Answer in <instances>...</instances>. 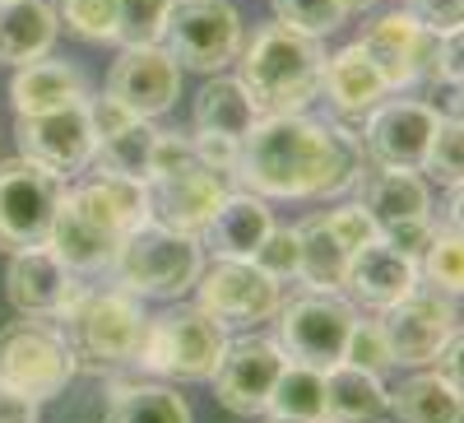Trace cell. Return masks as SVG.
<instances>
[{
	"label": "cell",
	"instance_id": "obj_1",
	"mask_svg": "<svg viewBox=\"0 0 464 423\" xmlns=\"http://www.w3.org/2000/svg\"><path fill=\"white\" fill-rule=\"evenodd\" d=\"M367 149L353 126H325L306 112L256 117L242 135L232 182L260 201H334L353 196Z\"/></svg>",
	"mask_w": 464,
	"mask_h": 423
},
{
	"label": "cell",
	"instance_id": "obj_2",
	"mask_svg": "<svg viewBox=\"0 0 464 423\" xmlns=\"http://www.w3.org/2000/svg\"><path fill=\"white\" fill-rule=\"evenodd\" d=\"M321 37H306L288 24H265L237 52V80L260 117H284L306 112L321 98Z\"/></svg>",
	"mask_w": 464,
	"mask_h": 423
},
{
	"label": "cell",
	"instance_id": "obj_3",
	"mask_svg": "<svg viewBox=\"0 0 464 423\" xmlns=\"http://www.w3.org/2000/svg\"><path fill=\"white\" fill-rule=\"evenodd\" d=\"M61 335L70 344L74 372H116V368H135V354L149 330V312L135 293L121 284L111 289H89L74 275L70 298L61 307Z\"/></svg>",
	"mask_w": 464,
	"mask_h": 423
},
{
	"label": "cell",
	"instance_id": "obj_4",
	"mask_svg": "<svg viewBox=\"0 0 464 423\" xmlns=\"http://www.w3.org/2000/svg\"><path fill=\"white\" fill-rule=\"evenodd\" d=\"M111 284H121L126 293H135L140 302H177L196 289L200 271H205V247L196 233H177L144 219L140 228L121 238L111 256Z\"/></svg>",
	"mask_w": 464,
	"mask_h": 423
},
{
	"label": "cell",
	"instance_id": "obj_5",
	"mask_svg": "<svg viewBox=\"0 0 464 423\" xmlns=\"http://www.w3.org/2000/svg\"><path fill=\"white\" fill-rule=\"evenodd\" d=\"M223 349H227V330L209 312L177 307V312H163L149 321L135 368H144L149 377H163V381H209Z\"/></svg>",
	"mask_w": 464,
	"mask_h": 423
},
{
	"label": "cell",
	"instance_id": "obj_6",
	"mask_svg": "<svg viewBox=\"0 0 464 423\" xmlns=\"http://www.w3.org/2000/svg\"><path fill=\"white\" fill-rule=\"evenodd\" d=\"M353 317H358V307L348 302L343 293L302 289V293L279 302L275 344L284 349L288 363L330 372V368L343 363V344H348V330H353Z\"/></svg>",
	"mask_w": 464,
	"mask_h": 423
},
{
	"label": "cell",
	"instance_id": "obj_7",
	"mask_svg": "<svg viewBox=\"0 0 464 423\" xmlns=\"http://www.w3.org/2000/svg\"><path fill=\"white\" fill-rule=\"evenodd\" d=\"M121 238H126V228L116 219L107 191L89 177L61 196L47 247L56 251V261L70 275H102L116 256V247H121Z\"/></svg>",
	"mask_w": 464,
	"mask_h": 423
},
{
	"label": "cell",
	"instance_id": "obj_8",
	"mask_svg": "<svg viewBox=\"0 0 464 423\" xmlns=\"http://www.w3.org/2000/svg\"><path fill=\"white\" fill-rule=\"evenodd\" d=\"M0 381L37 405L56 400L74 381V359L61 326L52 317H19L10 326H0Z\"/></svg>",
	"mask_w": 464,
	"mask_h": 423
},
{
	"label": "cell",
	"instance_id": "obj_9",
	"mask_svg": "<svg viewBox=\"0 0 464 423\" xmlns=\"http://www.w3.org/2000/svg\"><path fill=\"white\" fill-rule=\"evenodd\" d=\"M159 43L181 70L223 74L237 61L246 33H242V15L232 0H172Z\"/></svg>",
	"mask_w": 464,
	"mask_h": 423
},
{
	"label": "cell",
	"instance_id": "obj_10",
	"mask_svg": "<svg viewBox=\"0 0 464 423\" xmlns=\"http://www.w3.org/2000/svg\"><path fill=\"white\" fill-rule=\"evenodd\" d=\"M65 182L28 159H0V251L47 247Z\"/></svg>",
	"mask_w": 464,
	"mask_h": 423
},
{
	"label": "cell",
	"instance_id": "obj_11",
	"mask_svg": "<svg viewBox=\"0 0 464 423\" xmlns=\"http://www.w3.org/2000/svg\"><path fill=\"white\" fill-rule=\"evenodd\" d=\"M284 302L279 280H269L256 261H223L205 265L196 280V307L209 312L223 330H251L260 321H275Z\"/></svg>",
	"mask_w": 464,
	"mask_h": 423
},
{
	"label": "cell",
	"instance_id": "obj_12",
	"mask_svg": "<svg viewBox=\"0 0 464 423\" xmlns=\"http://www.w3.org/2000/svg\"><path fill=\"white\" fill-rule=\"evenodd\" d=\"M441 43H446V33L422 28L409 10L381 15V19L362 24V33H358V47H362L367 61L381 70V80L391 84V93L437 80Z\"/></svg>",
	"mask_w": 464,
	"mask_h": 423
},
{
	"label": "cell",
	"instance_id": "obj_13",
	"mask_svg": "<svg viewBox=\"0 0 464 423\" xmlns=\"http://www.w3.org/2000/svg\"><path fill=\"white\" fill-rule=\"evenodd\" d=\"M381 330H385V344H391L395 368H428L441 354V344L459 330L455 298L418 284L409 298L381 312Z\"/></svg>",
	"mask_w": 464,
	"mask_h": 423
},
{
	"label": "cell",
	"instance_id": "obj_14",
	"mask_svg": "<svg viewBox=\"0 0 464 423\" xmlns=\"http://www.w3.org/2000/svg\"><path fill=\"white\" fill-rule=\"evenodd\" d=\"M284 349L275 344V335H246V339H227V349L209 377L214 400L227 414H242V418H260L269 405V391L284 372Z\"/></svg>",
	"mask_w": 464,
	"mask_h": 423
},
{
	"label": "cell",
	"instance_id": "obj_15",
	"mask_svg": "<svg viewBox=\"0 0 464 423\" xmlns=\"http://www.w3.org/2000/svg\"><path fill=\"white\" fill-rule=\"evenodd\" d=\"M14 144H19V159L37 163L43 172H52L61 182H74L89 172L98 135H93V126L84 117V103H80V107L43 112V117H19Z\"/></svg>",
	"mask_w": 464,
	"mask_h": 423
},
{
	"label": "cell",
	"instance_id": "obj_16",
	"mask_svg": "<svg viewBox=\"0 0 464 423\" xmlns=\"http://www.w3.org/2000/svg\"><path fill=\"white\" fill-rule=\"evenodd\" d=\"M102 93H111L126 112H135V117L159 122L181 98V65L168 56L163 43L121 47V56H116L111 70H107V89Z\"/></svg>",
	"mask_w": 464,
	"mask_h": 423
},
{
	"label": "cell",
	"instance_id": "obj_17",
	"mask_svg": "<svg viewBox=\"0 0 464 423\" xmlns=\"http://www.w3.org/2000/svg\"><path fill=\"white\" fill-rule=\"evenodd\" d=\"M441 112L422 98H381L362 117V149L381 168H418Z\"/></svg>",
	"mask_w": 464,
	"mask_h": 423
},
{
	"label": "cell",
	"instance_id": "obj_18",
	"mask_svg": "<svg viewBox=\"0 0 464 423\" xmlns=\"http://www.w3.org/2000/svg\"><path fill=\"white\" fill-rule=\"evenodd\" d=\"M232 191V182L205 163H190L172 177H153L149 182V219L177 228V233H196L214 219V210L223 205V196Z\"/></svg>",
	"mask_w": 464,
	"mask_h": 423
},
{
	"label": "cell",
	"instance_id": "obj_19",
	"mask_svg": "<svg viewBox=\"0 0 464 423\" xmlns=\"http://www.w3.org/2000/svg\"><path fill=\"white\" fill-rule=\"evenodd\" d=\"M418 261L400 256L385 238L367 242L362 251L348 256V271H343V298L353 307H367V312H385V307H395L400 298H409L418 289Z\"/></svg>",
	"mask_w": 464,
	"mask_h": 423
},
{
	"label": "cell",
	"instance_id": "obj_20",
	"mask_svg": "<svg viewBox=\"0 0 464 423\" xmlns=\"http://www.w3.org/2000/svg\"><path fill=\"white\" fill-rule=\"evenodd\" d=\"M74 275L56 261L52 247H24L10 251V271H5V298L19 317H61V307L70 298Z\"/></svg>",
	"mask_w": 464,
	"mask_h": 423
},
{
	"label": "cell",
	"instance_id": "obj_21",
	"mask_svg": "<svg viewBox=\"0 0 464 423\" xmlns=\"http://www.w3.org/2000/svg\"><path fill=\"white\" fill-rule=\"evenodd\" d=\"M353 196L381 228L432 214V186H428V177H422L418 168H381V163L367 159Z\"/></svg>",
	"mask_w": 464,
	"mask_h": 423
},
{
	"label": "cell",
	"instance_id": "obj_22",
	"mask_svg": "<svg viewBox=\"0 0 464 423\" xmlns=\"http://www.w3.org/2000/svg\"><path fill=\"white\" fill-rule=\"evenodd\" d=\"M269 228H275V214H269V205L260 196H251V191H227L223 205L214 210V219L200 228V247L209 256H223V261H251Z\"/></svg>",
	"mask_w": 464,
	"mask_h": 423
},
{
	"label": "cell",
	"instance_id": "obj_23",
	"mask_svg": "<svg viewBox=\"0 0 464 423\" xmlns=\"http://www.w3.org/2000/svg\"><path fill=\"white\" fill-rule=\"evenodd\" d=\"M84 98H89L84 70L70 65V61H56V56L19 65L14 80H10V103H14L19 117H43V112L80 107Z\"/></svg>",
	"mask_w": 464,
	"mask_h": 423
},
{
	"label": "cell",
	"instance_id": "obj_24",
	"mask_svg": "<svg viewBox=\"0 0 464 423\" xmlns=\"http://www.w3.org/2000/svg\"><path fill=\"white\" fill-rule=\"evenodd\" d=\"M321 93L330 98V107L339 112V117L362 122L381 98H391V84L381 80V70L367 61V52L358 43H348L334 56H325V65H321Z\"/></svg>",
	"mask_w": 464,
	"mask_h": 423
},
{
	"label": "cell",
	"instance_id": "obj_25",
	"mask_svg": "<svg viewBox=\"0 0 464 423\" xmlns=\"http://www.w3.org/2000/svg\"><path fill=\"white\" fill-rule=\"evenodd\" d=\"M56 10L47 0H0V61L5 65H28L43 61L56 47Z\"/></svg>",
	"mask_w": 464,
	"mask_h": 423
},
{
	"label": "cell",
	"instance_id": "obj_26",
	"mask_svg": "<svg viewBox=\"0 0 464 423\" xmlns=\"http://www.w3.org/2000/svg\"><path fill=\"white\" fill-rule=\"evenodd\" d=\"M325 423H391V391L376 372L330 368L325 372Z\"/></svg>",
	"mask_w": 464,
	"mask_h": 423
},
{
	"label": "cell",
	"instance_id": "obj_27",
	"mask_svg": "<svg viewBox=\"0 0 464 423\" xmlns=\"http://www.w3.org/2000/svg\"><path fill=\"white\" fill-rule=\"evenodd\" d=\"M343 271H348V251L325 228V219L321 214L302 219L297 223V284L316 293H339Z\"/></svg>",
	"mask_w": 464,
	"mask_h": 423
},
{
	"label": "cell",
	"instance_id": "obj_28",
	"mask_svg": "<svg viewBox=\"0 0 464 423\" xmlns=\"http://www.w3.org/2000/svg\"><path fill=\"white\" fill-rule=\"evenodd\" d=\"M464 391L446 387L437 372H413L391 391V423H459Z\"/></svg>",
	"mask_w": 464,
	"mask_h": 423
},
{
	"label": "cell",
	"instance_id": "obj_29",
	"mask_svg": "<svg viewBox=\"0 0 464 423\" xmlns=\"http://www.w3.org/2000/svg\"><path fill=\"white\" fill-rule=\"evenodd\" d=\"M190 117H196V131H218V135L242 140V135L256 126L260 112H256V103L246 98V89H242L237 74H209V84L196 93Z\"/></svg>",
	"mask_w": 464,
	"mask_h": 423
},
{
	"label": "cell",
	"instance_id": "obj_30",
	"mask_svg": "<svg viewBox=\"0 0 464 423\" xmlns=\"http://www.w3.org/2000/svg\"><path fill=\"white\" fill-rule=\"evenodd\" d=\"M102 423H196L190 418V405L181 391L172 387H126L116 391V400L107 405Z\"/></svg>",
	"mask_w": 464,
	"mask_h": 423
},
{
	"label": "cell",
	"instance_id": "obj_31",
	"mask_svg": "<svg viewBox=\"0 0 464 423\" xmlns=\"http://www.w3.org/2000/svg\"><path fill=\"white\" fill-rule=\"evenodd\" d=\"M153 135H159V126H149L144 117H135L130 126H121L116 135L98 140L89 168H93V172H116V177L149 182V149H153Z\"/></svg>",
	"mask_w": 464,
	"mask_h": 423
},
{
	"label": "cell",
	"instance_id": "obj_32",
	"mask_svg": "<svg viewBox=\"0 0 464 423\" xmlns=\"http://www.w3.org/2000/svg\"><path fill=\"white\" fill-rule=\"evenodd\" d=\"M265 414H288V418L325 423V372L302 368V363H284L275 391H269Z\"/></svg>",
	"mask_w": 464,
	"mask_h": 423
},
{
	"label": "cell",
	"instance_id": "obj_33",
	"mask_svg": "<svg viewBox=\"0 0 464 423\" xmlns=\"http://www.w3.org/2000/svg\"><path fill=\"white\" fill-rule=\"evenodd\" d=\"M418 280L455 298L459 302V289H464V242H459V228H437V238L428 242V251L418 256Z\"/></svg>",
	"mask_w": 464,
	"mask_h": 423
},
{
	"label": "cell",
	"instance_id": "obj_34",
	"mask_svg": "<svg viewBox=\"0 0 464 423\" xmlns=\"http://www.w3.org/2000/svg\"><path fill=\"white\" fill-rule=\"evenodd\" d=\"M418 172L428 182H437V186H446V191H459V182H464V131H459V117H441L437 122L428 149H422Z\"/></svg>",
	"mask_w": 464,
	"mask_h": 423
},
{
	"label": "cell",
	"instance_id": "obj_35",
	"mask_svg": "<svg viewBox=\"0 0 464 423\" xmlns=\"http://www.w3.org/2000/svg\"><path fill=\"white\" fill-rule=\"evenodd\" d=\"M172 0H116V47H153L163 37Z\"/></svg>",
	"mask_w": 464,
	"mask_h": 423
},
{
	"label": "cell",
	"instance_id": "obj_36",
	"mask_svg": "<svg viewBox=\"0 0 464 423\" xmlns=\"http://www.w3.org/2000/svg\"><path fill=\"white\" fill-rule=\"evenodd\" d=\"M56 24L84 43H111L116 37V0H56Z\"/></svg>",
	"mask_w": 464,
	"mask_h": 423
},
{
	"label": "cell",
	"instance_id": "obj_37",
	"mask_svg": "<svg viewBox=\"0 0 464 423\" xmlns=\"http://www.w3.org/2000/svg\"><path fill=\"white\" fill-rule=\"evenodd\" d=\"M343 363L362 368V372H376V377H385L395 368L391 344H385V330H381V317H353V330H348V344H343Z\"/></svg>",
	"mask_w": 464,
	"mask_h": 423
},
{
	"label": "cell",
	"instance_id": "obj_38",
	"mask_svg": "<svg viewBox=\"0 0 464 423\" xmlns=\"http://www.w3.org/2000/svg\"><path fill=\"white\" fill-rule=\"evenodd\" d=\"M275 5V24H288L306 37H325L343 24V10H339V0H269Z\"/></svg>",
	"mask_w": 464,
	"mask_h": 423
},
{
	"label": "cell",
	"instance_id": "obj_39",
	"mask_svg": "<svg viewBox=\"0 0 464 423\" xmlns=\"http://www.w3.org/2000/svg\"><path fill=\"white\" fill-rule=\"evenodd\" d=\"M325 219V228H330V233L343 242V251L348 256H353V251H362L367 242H376L381 238V223L358 205V201H348V205H334V210H325L321 214Z\"/></svg>",
	"mask_w": 464,
	"mask_h": 423
},
{
	"label": "cell",
	"instance_id": "obj_40",
	"mask_svg": "<svg viewBox=\"0 0 464 423\" xmlns=\"http://www.w3.org/2000/svg\"><path fill=\"white\" fill-rule=\"evenodd\" d=\"M260 271L269 275V280H297V228H284V223H275L265 233V242L256 247V256H251Z\"/></svg>",
	"mask_w": 464,
	"mask_h": 423
},
{
	"label": "cell",
	"instance_id": "obj_41",
	"mask_svg": "<svg viewBox=\"0 0 464 423\" xmlns=\"http://www.w3.org/2000/svg\"><path fill=\"white\" fill-rule=\"evenodd\" d=\"M196 163V153H190V135L181 131H159L153 135V149H149V182L153 177H172L181 168Z\"/></svg>",
	"mask_w": 464,
	"mask_h": 423
},
{
	"label": "cell",
	"instance_id": "obj_42",
	"mask_svg": "<svg viewBox=\"0 0 464 423\" xmlns=\"http://www.w3.org/2000/svg\"><path fill=\"white\" fill-rule=\"evenodd\" d=\"M190 153H196V163L223 172L232 182V168H237V153H242V140L232 135H218V131H196L190 135Z\"/></svg>",
	"mask_w": 464,
	"mask_h": 423
},
{
	"label": "cell",
	"instance_id": "obj_43",
	"mask_svg": "<svg viewBox=\"0 0 464 423\" xmlns=\"http://www.w3.org/2000/svg\"><path fill=\"white\" fill-rule=\"evenodd\" d=\"M437 228H441V223H432V214H422V219H409V223H391V228H381V238L391 242L400 256L418 261L422 251H428V242L437 238Z\"/></svg>",
	"mask_w": 464,
	"mask_h": 423
},
{
	"label": "cell",
	"instance_id": "obj_44",
	"mask_svg": "<svg viewBox=\"0 0 464 423\" xmlns=\"http://www.w3.org/2000/svg\"><path fill=\"white\" fill-rule=\"evenodd\" d=\"M409 15L432 33H459L464 28V0H409Z\"/></svg>",
	"mask_w": 464,
	"mask_h": 423
},
{
	"label": "cell",
	"instance_id": "obj_45",
	"mask_svg": "<svg viewBox=\"0 0 464 423\" xmlns=\"http://www.w3.org/2000/svg\"><path fill=\"white\" fill-rule=\"evenodd\" d=\"M84 117H89L93 135L107 140V135H116L121 126H130V122H135V112H126L111 93H89V98H84Z\"/></svg>",
	"mask_w": 464,
	"mask_h": 423
},
{
	"label": "cell",
	"instance_id": "obj_46",
	"mask_svg": "<svg viewBox=\"0 0 464 423\" xmlns=\"http://www.w3.org/2000/svg\"><path fill=\"white\" fill-rule=\"evenodd\" d=\"M37 414H43V405H37L33 396H24V391L0 381V423H37Z\"/></svg>",
	"mask_w": 464,
	"mask_h": 423
},
{
	"label": "cell",
	"instance_id": "obj_47",
	"mask_svg": "<svg viewBox=\"0 0 464 423\" xmlns=\"http://www.w3.org/2000/svg\"><path fill=\"white\" fill-rule=\"evenodd\" d=\"M437 363V377L446 381V387H455V391H464V368H459V330L441 344V354L432 359Z\"/></svg>",
	"mask_w": 464,
	"mask_h": 423
},
{
	"label": "cell",
	"instance_id": "obj_48",
	"mask_svg": "<svg viewBox=\"0 0 464 423\" xmlns=\"http://www.w3.org/2000/svg\"><path fill=\"white\" fill-rule=\"evenodd\" d=\"M437 80L459 84V33H446V43H441V61H437Z\"/></svg>",
	"mask_w": 464,
	"mask_h": 423
},
{
	"label": "cell",
	"instance_id": "obj_49",
	"mask_svg": "<svg viewBox=\"0 0 464 423\" xmlns=\"http://www.w3.org/2000/svg\"><path fill=\"white\" fill-rule=\"evenodd\" d=\"M372 5H376V0H339V10H343V19H348V15H367Z\"/></svg>",
	"mask_w": 464,
	"mask_h": 423
},
{
	"label": "cell",
	"instance_id": "obj_50",
	"mask_svg": "<svg viewBox=\"0 0 464 423\" xmlns=\"http://www.w3.org/2000/svg\"><path fill=\"white\" fill-rule=\"evenodd\" d=\"M265 423H312V418H288V414H265Z\"/></svg>",
	"mask_w": 464,
	"mask_h": 423
}]
</instances>
